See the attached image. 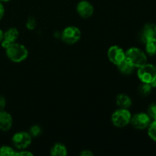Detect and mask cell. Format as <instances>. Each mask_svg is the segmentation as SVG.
<instances>
[{
    "mask_svg": "<svg viewBox=\"0 0 156 156\" xmlns=\"http://www.w3.org/2000/svg\"><path fill=\"white\" fill-rule=\"evenodd\" d=\"M151 119L146 113H137L131 117L130 123L137 129H144L149 126Z\"/></svg>",
    "mask_w": 156,
    "mask_h": 156,
    "instance_id": "cell-7",
    "label": "cell"
},
{
    "mask_svg": "<svg viewBox=\"0 0 156 156\" xmlns=\"http://www.w3.org/2000/svg\"><path fill=\"white\" fill-rule=\"evenodd\" d=\"M13 120L9 113L4 110L0 111V129L2 131H8L12 128Z\"/></svg>",
    "mask_w": 156,
    "mask_h": 156,
    "instance_id": "cell-12",
    "label": "cell"
},
{
    "mask_svg": "<svg viewBox=\"0 0 156 156\" xmlns=\"http://www.w3.org/2000/svg\"><path fill=\"white\" fill-rule=\"evenodd\" d=\"M36 19L32 16L29 17L27 19V21H26V27H27L28 30H34V29L36 27Z\"/></svg>",
    "mask_w": 156,
    "mask_h": 156,
    "instance_id": "cell-22",
    "label": "cell"
},
{
    "mask_svg": "<svg viewBox=\"0 0 156 156\" xmlns=\"http://www.w3.org/2000/svg\"><path fill=\"white\" fill-rule=\"evenodd\" d=\"M141 38L144 43L152 38H156V24L153 23H147L145 24L142 30Z\"/></svg>",
    "mask_w": 156,
    "mask_h": 156,
    "instance_id": "cell-11",
    "label": "cell"
},
{
    "mask_svg": "<svg viewBox=\"0 0 156 156\" xmlns=\"http://www.w3.org/2000/svg\"><path fill=\"white\" fill-rule=\"evenodd\" d=\"M32 156L33 155V154L31 153V152H28V151L27 150H21L20 152H16V156Z\"/></svg>",
    "mask_w": 156,
    "mask_h": 156,
    "instance_id": "cell-23",
    "label": "cell"
},
{
    "mask_svg": "<svg viewBox=\"0 0 156 156\" xmlns=\"http://www.w3.org/2000/svg\"><path fill=\"white\" fill-rule=\"evenodd\" d=\"M81 156H92L94 155V154L91 152L90 150H82L80 152Z\"/></svg>",
    "mask_w": 156,
    "mask_h": 156,
    "instance_id": "cell-25",
    "label": "cell"
},
{
    "mask_svg": "<svg viewBox=\"0 0 156 156\" xmlns=\"http://www.w3.org/2000/svg\"><path fill=\"white\" fill-rule=\"evenodd\" d=\"M41 132H42V129L39 125H34L30 127L29 133L32 137H37L41 135Z\"/></svg>",
    "mask_w": 156,
    "mask_h": 156,
    "instance_id": "cell-20",
    "label": "cell"
},
{
    "mask_svg": "<svg viewBox=\"0 0 156 156\" xmlns=\"http://www.w3.org/2000/svg\"><path fill=\"white\" fill-rule=\"evenodd\" d=\"M5 15V8L3 6V5L2 4V2H0V20L3 18Z\"/></svg>",
    "mask_w": 156,
    "mask_h": 156,
    "instance_id": "cell-26",
    "label": "cell"
},
{
    "mask_svg": "<svg viewBox=\"0 0 156 156\" xmlns=\"http://www.w3.org/2000/svg\"><path fill=\"white\" fill-rule=\"evenodd\" d=\"M145 44L146 53L149 56H156V38L149 40Z\"/></svg>",
    "mask_w": 156,
    "mask_h": 156,
    "instance_id": "cell-16",
    "label": "cell"
},
{
    "mask_svg": "<svg viewBox=\"0 0 156 156\" xmlns=\"http://www.w3.org/2000/svg\"><path fill=\"white\" fill-rule=\"evenodd\" d=\"M125 59L134 68H139L147 62V56L146 53L136 47H131L125 52Z\"/></svg>",
    "mask_w": 156,
    "mask_h": 156,
    "instance_id": "cell-2",
    "label": "cell"
},
{
    "mask_svg": "<svg viewBox=\"0 0 156 156\" xmlns=\"http://www.w3.org/2000/svg\"><path fill=\"white\" fill-rule=\"evenodd\" d=\"M117 69H118L120 73H121L122 74L129 75L133 73V71L134 69V67L128 61L124 59V60L122 61L120 63H119L117 65Z\"/></svg>",
    "mask_w": 156,
    "mask_h": 156,
    "instance_id": "cell-15",
    "label": "cell"
},
{
    "mask_svg": "<svg viewBox=\"0 0 156 156\" xmlns=\"http://www.w3.org/2000/svg\"><path fill=\"white\" fill-rule=\"evenodd\" d=\"M108 56L112 63L117 66L125 59V52L120 47L114 45L108 49Z\"/></svg>",
    "mask_w": 156,
    "mask_h": 156,
    "instance_id": "cell-8",
    "label": "cell"
},
{
    "mask_svg": "<svg viewBox=\"0 0 156 156\" xmlns=\"http://www.w3.org/2000/svg\"><path fill=\"white\" fill-rule=\"evenodd\" d=\"M12 144L18 149H25L32 142V136L29 133L18 132L12 136Z\"/></svg>",
    "mask_w": 156,
    "mask_h": 156,
    "instance_id": "cell-6",
    "label": "cell"
},
{
    "mask_svg": "<svg viewBox=\"0 0 156 156\" xmlns=\"http://www.w3.org/2000/svg\"><path fill=\"white\" fill-rule=\"evenodd\" d=\"M82 33L79 27L76 26L66 27L61 34V39L67 44H74L80 40Z\"/></svg>",
    "mask_w": 156,
    "mask_h": 156,
    "instance_id": "cell-5",
    "label": "cell"
},
{
    "mask_svg": "<svg viewBox=\"0 0 156 156\" xmlns=\"http://www.w3.org/2000/svg\"><path fill=\"white\" fill-rule=\"evenodd\" d=\"M76 11L82 18H89L94 14V6L88 1L82 0L78 3L76 6Z\"/></svg>",
    "mask_w": 156,
    "mask_h": 156,
    "instance_id": "cell-9",
    "label": "cell"
},
{
    "mask_svg": "<svg viewBox=\"0 0 156 156\" xmlns=\"http://www.w3.org/2000/svg\"><path fill=\"white\" fill-rule=\"evenodd\" d=\"M0 156H16V151L8 146L0 147Z\"/></svg>",
    "mask_w": 156,
    "mask_h": 156,
    "instance_id": "cell-17",
    "label": "cell"
},
{
    "mask_svg": "<svg viewBox=\"0 0 156 156\" xmlns=\"http://www.w3.org/2000/svg\"><path fill=\"white\" fill-rule=\"evenodd\" d=\"M67 149L62 143H56L50 150V155L52 156H65L67 155Z\"/></svg>",
    "mask_w": 156,
    "mask_h": 156,
    "instance_id": "cell-14",
    "label": "cell"
},
{
    "mask_svg": "<svg viewBox=\"0 0 156 156\" xmlns=\"http://www.w3.org/2000/svg\"><path fill=\"white\" fill-rule=\"evenodd\" d=\"M6 105V100L5 97L2 95H0V111H3Z\"/></svg>",
    "mask_w": 156,
    "mask_h": 156,
    "instance_id": "cell-24",
    "label": "cell"
},
{
    "mask_svg": "<svg viewBox=\"0 0 156 156\" xmlns=\"http://www.w3.org/2000/svg\"><path fill=\"white\" fill-rule=\"evenodd\" d=\"M152 87L151 86L150 84L148 83H143L142 85H140V86L139 87V93H140V95L142 96H148L152 91Z\"/></svg>",
    "mask_w": 156,
    "mask_h": 156,
    "instance_id": "cell-18",
    "label": "cell"
},
{
    "mask_svg": "<svg viewBox=\"0 0 156 156\" xmlns=\"http://www.w3.org/2000/svg\"><path fill=\"white\" fill-rule=\"evenodd\" d=\"M147 114L150 117L151 120H156V104H152L148 108Z\"/></svg>",
    "mask_w": 156,
    "mask_h": 156,
    "instance_id": "cell-21",
    "label": "cell"
},
{
    "mask_svg": "<svg viewBox=\"0 0 156 156\" xmlns=\"http://www.w3.org/2000/svg\"><path fill=\"white\" fill-rule=\"evenodd\" d=\"M3 34H4V32L0 29V44H1L2 41L3 39Z\"/></svg>",
    "mask_w": 156,
    "mask_h": 156,
    "instance_id": "cell-27",
    "label": "cell"
},
{
    "mask_svg": "<svg viewBox=\"0 0 156 156\" xmlns=\"http://www.w3.org/2000/svg\"><path fill=\"white\" fill-rule=\"evenodd\" d=\"M116 103L120 108L128 109L132 105V100L126 94H120L117 96Z\"/></svg>",
    "mask_w": 156,
    "mask_h": 156,
    "instance_id": "cell-13",
    "label": "cell"
},
{
    "mask_svg": "<svg viewBox=\"0 0 156 156\" xmlns=\"http://www.w3.org/2000/svg\"><path fill=\"white\" fill-rule=\"evenodd\" d=\"M148 135L151 140L156 142V120L151 122L148 126Z\"/></svg>",
    "mask_w": 156,
    "mask_h": 156,
    "instance_id": "cell-19",
    "label": "cell"
},
{
    "mask_svg": "<svg viewBox=\"0 0 156 156\" xmlns=\"http://www.w3.org/2000/svg\"><path fill=\"white\" fill-rule=\"evenodd\" d=\"M137 76L140 80L143 83L151 84L156 80V66L153 64H144L139 67Z\"/></svg>",
    "mask_w": 156,
    "mask_h": 156,
    "instance_id": "cell-3",
    "label": "cell"
},
{
    "mask_svg": "<svg viewBox=\"0 0 156 156\" xmlns=\"http://www.w3.org/2000/svg\"><path fill=\"white\" fill-rule=\"evenodd\" d=\"M9 1H10V0H0L1 2H9Z\"/></svg>",
    "mask_w": 156,
    "mask_h": 156,
    "instance_id": "cell-28",
    "label": "cell"
},
{
    "mask_svg": "<svg viewBox=\"0 0 156 156\" xmlns=\"http://www.w3.org/2000/svg\"><path fill=\"white\" fill-rule=\"evenodd\" d=\"M131 117L132 115L128 109L120 108L113 113L111 116V121L116 127L123 128L130 123Z\"/></svg>",
    "mask_w": 156,
    "mask_h": 156,
    "instance_id": "cell-4",
    "label": "cell"
},
{
    "mask_svg": "<svg viewBox=\"0 0 156 156\" xmlns=\"http://www.w3.org/2000/svg\"><path fill=\"white\" fill-rule=\"evenodd\" d=\"M5 50L8 58L14 62H22L28 56V50L25 46L16 42L11 44Z\"/></svg>",
    "mask_w": 156,
    "mask_h": 156,
    "instance_id": "cell-1",
    "label": "cell"
},
{
    "mask_svg": "<svg viewBox=\"0 0 156 156\" xmlns=\"http://www.w3.org/2000/svg\"><path fill=\"white\" fill-rule=\"evenodd\" d=\"M19 36V31L15 27L9 28L3 34V39L2 41V47L4 49L8 48L12 44L15 43Z\"/></svg>",
    "mask_w": 156,
    "mask_h": 156,
    "instance_id": "cell-10",
    "label": "cell"
}]
</instances>
